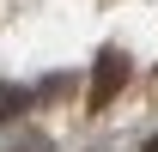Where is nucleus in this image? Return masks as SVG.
<instances>
[{
  "mask_svg": "<svg viewBox=\"0 0 158 152\" xmlns=\"http://www.w3.org/2000/svg\"><path fill=\"white\" fill-rule=\"evenodd\" d=\"M122 85H128V55L103 49V55H98V73H91V97H85V103H91V110H110Z\"/></svg>",
  "mask_w": 158,
  "mask_h": 152,
  "instance_id": "obj_1",
  "label": "nucleus"
},
{
  "mask_svg": "<svg viewBox=\"0 0 158 152\" xmlns=\"http://www.w3.org/2000/svg\"><path fill=\"white\" fill-rule=\"evenodd\" d=\"M146 152H158V134H152V140H146Z\"/></svg>",
  "mask_w": 158,
  "mask_h": 152,
  "instance_id": "obj_4",
  "label": "nucleus"
},
{
  "mask_svg": "<svg viewBox=\"0 0 158 152\" xmlns=\"http://www.w3.org/2000/svg\"><path fill=\"white\" fill-rule=\"evenodd\" d=\"M24 152H49V146H43V140H31V146H24Z\"/></svg>",
  "mask_w": 158,
  "mask_h": 152,
  "instance_id": "obj_3",
  "label": "nucleus"
},
{
  "mask_svg": "<svg viewBox=\"0 0 158 152\" xmlns=\"http://www.w3.org/2000/svg\"><path fill=\"white\" fill-rule=\"evenodd\" d=\"M24 103H31V91H12V85H0V122H12Z\"/></svg>",
  "mask_w": 158,
  "mask_h": 152,
  "instance_id": "obj_2",
  "label": "nucleus"
}]
</instances>
